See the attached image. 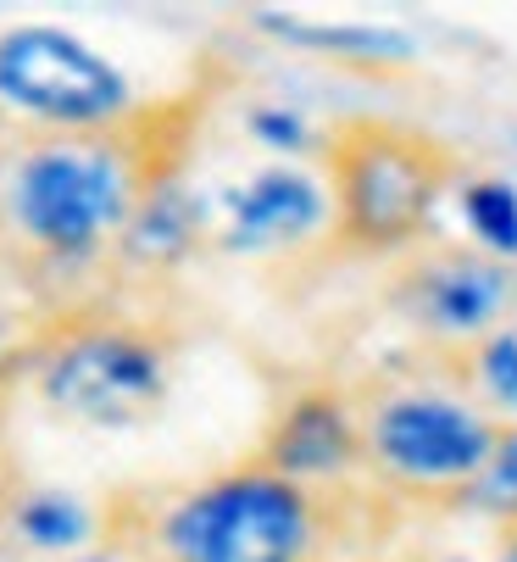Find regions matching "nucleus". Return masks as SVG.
I'll list each match as a JSON object with an SVG mask.
<instances>
[{
  "instance_id": "0eeeda50",
  "label": "nucleus",
  "mask_w": 517,
  "mask_h": 562,
  "mask_svg": "<svg viewBox=\"0 0 517 562\" xmlns=\"http://www.w3.org/2000/svg\"><path fill=\"white\" fill-rule=\"evenodd\" d=\"M128 72L56 23L0 34V112L23 134H90L134 112Z\"/></svg>"
},
{
  "instance_id": "f8f14e48",
  "label": "nucleus",
  "mask_w": 517,
  "mask_h": 562,
  "mask_svg": "<svg viewBox=\"0 0 517 562\" xmlns=\"http://www.w3.org/2000/svg\"><path fill=\"white\" fill-rule=\"evenodd\" d=\"M435 368H440L451 384H462L495 424L517 429V317H512L506 329H495L490 340H479V346H468L462 357L435 362Z\"/></svg>"
},
{
  "instance_id": "39448f33",
  "label": "nucleus",
  "mask_w": 517,
  "mask_h": 562,
  "mask_svg": "<svg viewBox=\"0 0 517 562\" xmlns=\"http://www.w3.org/2000/svg\"><path fill=\"white\" fill-rule=\"evenodd\" d=\"M323 179L334 206L328 246L395 262L435 234V212L462 184V156L423 123L351 112L328 123Z\"/></svg>"
},
{
  "instance_id": "2eb2a0df",
  "label": "nucleus",
  "mask_w": 517,
  "mask_h": 562,
  "mask_svg": "<svg viewBox=\"0 0 517 562\" xmlns=\"http://www.w3.org/2000/svg\"><path fill=\"white\" fill-rule=\"evenodd\" d=\"M67 562H150V557H145V551H139V546H134L128 535H117V529H112V535H106L101 546L78 551V557H67Z\"/></svg>"
},
{
  "instance_id": "1a4fd4ad",
  "label": "nucleus",
  "mask_w": 517,
  "mask_h": 562,
  "mask_svg": "<svg viewBox=\"0 0 517 562\" xmlns=\"http://www.w3.org/2000/svg\"><path fill=\"white\" fill-rule=\"evenodd\" d=\"M212 201V251L234 262H290L334 234L328 179L317 162H250L217 184Z\"/></svg>"
},
{
  "instance_id": "f03ea898",
  "label": "nucleus",
  "mask_w": 517,
  "mask_h": 562,
  "mask_svg": "<svg viewBox=\"0 0 517 562\" xmlns=\"http://www.w3.org/2000/svg\"><path fill=\"white\" fill-rule=\"evenodd\" d=\"M345 518L351 513L284 479L256 451L190 485L112 502V529L150 562H328Z\"/></svg>"
},
{
  "instance_id": "6e6552de",
  "label": "nucleus",
  "mask_w": 517,
  "mask_h": 562,
  "mask_svg": "<svg viewBox=\"0 0 517 562\" xmlns=\"http://www.w3.org/2000/svg\"><path fill=\"white\" fill-rule=\"evenodd\" d=\"M268 468L306 485L312 496L357 513V502H379L368 491V446H362V407L357 379H295L279 390L262 440L250 446Z\"/></svg>"
},
{
  "instance_id": "4468645a",
  "label": "nucleus",
  "mask_w": 517,
  "mask_h": 562,
  "mask_svg": "<svg viewBox=\"0 0 517 562\" xmlns=\"http://www.w3.org/2000/svg\"><path fill=\"white\" fill-rule=\"evenodd\" d=\"M462 217H468V239L495 257H517V184L506 179H462Z\"/></svg>"
},
{
  "instance_id": "20e7f679",
  "label": "nucleus",
  "mask_w": 517,
  "mask_h": 562,
  "mask_svg": "<svg viewBox=\"0 0 517 562\" xmlns=\"http://www.w3.org/2000/svg\"><path fill=\"white\" fill-rule=\"evenodd\" d=\"M368 491L384 507L446 513L479 485L484 462L501 446V424L451 384L435 362L379 368L357 379Z\"/></svg>"
},
{
  "instance_id": "9b49d317",
  "label": "nucleus",
  "mask_w": 517,
  "mask_h": 562,
  "mask_svg": "<svg viewBox=\"0 0 517 562\" xmlns=\"http://www.w3.org/2000/svg\"><path fill=\"white\" fill-rule=\"evenodd\" d=\"M201 251H212V201L206 184H195V168L172 173L150 190V201L134 212L128 234L117 239L112 279L123 284H167L179 268H190Z\"/></svg>"
},
{
  "instance_id": "f3484780",
  "label": "nucleus",
  "mask_w": 517,
  "mask_h": 562,
  "mask_svg": "<svg viewBox=\"0 0 517 562\" xmlns=\"http://www.w3.org/2000/svg\"><path fill=\"white\" fill-rule=\"evenodd\" d=\"M18 134H23V128H18V123H12V117H7V112H0V150H7V145H12V139H18Z\"/></svg>"
},
{
  "instance_id": "f257e3e1",
  "label": "nucleus",
  "mask_w": 517,
  "mask_h": 562,
  "mask_svg": "<svg viewBox=\"0 0 517 562\" xmlns=\"http://www.w3.org/2000/svg\"><path fill=\"white\" fill-rule=\"evenodd\" d=\"M212 85L139 101L90 134H18L0 150V262L34 290H78L112 273L117 239L150 190L195 162Z\"/></svg>"
},
{
  "instance_id": "ddd939ff",
  "label": "nucleus",
  "mask_w": 517,
  "mask_h": 562,
  "mask_svg": "<svg viewBox=\"0 0 517 562\" xmlns=\"http://www.w3.org/2000/svg\"><path fill=\"white\" fill-rule=\"evenodd\" d=\"M239 134L250 139V150L262 162H317L323 168V145H328V123H312L301 106L273 101V95H250L239 106Z\"/></svg>"
},
{
  "instance_id": "dca6fc26",
  "label": "nucleus",
  "mask_w": 517,
  "mask_h": 562,
  "mask_svg": "<svg viewBox=\"0 0 517 562\" xmlns=\"http://www.w3.org/2000/svg\"><path fill=\"white\" fill-rule=\"evenodd\" d=\"M428 562H517V535H490L484 551H440Z\"/></svg>"
},
{
  "instance_id": "423d86ee",
  "label": "nucleus",
  "mask_w": 517,
  "mask_h": 562,
  "mask_svg": "<svg viewBox=\"0 0 517 562\" xmlns=\"http://www.w3.org/2000/svg\"><path fill=\"white\" fill-rule=\"evenodd\" d=\"M379 306L412 340L417 362H451L517 317V257H495L457 234H428L384 268Z\"/></svg>"
},
{
  "instance_id": "6ab92c4d",
  "label": "nucleus",
  "mask_w": 517,
  "mask_h": 562,
  "mask_svg": "<svg viewBox=\"0 0 517 562\" xmlns=\"http://www.w3.org/2000/svg\"><path fill=\"white\" fill-rule=\"evenodd\" d=\"M0 479H7V468H0Z\"/></svg>"
},
{
  "instance_id": "7ed1b4c3",
  "label": "nucleus",
  "mask_w": 517,
  "mask_h": 562,
  "mask_svg": "<svg viewBox=\"0 0 517 562\" xmlns=\"http://www.w3.org/2000/svg\"><path fill=\"white\" fill-rule=\"evenodd\" d=\"M184 335L161 312L106 295L61 306L29 340V390L72 429L134 435L167 413L179 390Z\"/></svg>"
},
{
  "instance_id": "a211bd4d",
  "label": "nucleus",
  "mask_w": 517,
  "mask_h": 562,
  "mask_svg": "<svg viewBox=\"0 0 517 562\" xmlns=\"http://www.w3.org/2000/svg\"><path fill=\"white\" fill-rule=\"evenodd\" d=\"M0 562H23V557H12V551H0Z\"/></svg>"
},
{
  "instance_id": "9d476101",
  "label": "nucleus",
  "mask_w": 517,
  "mask_h": 562,
  "mask_svg": "<svg viewBox=\"0 0 517 562\" xmlns=\"http://www.w3.org/2000/svg\"><path fill=\"white\" fill-rule=\"evenodd\" d=\"M112 535V502H95L72 485L12 473L0 479V551L23 562H67Z\"/></svg>"
}]
</instances>
